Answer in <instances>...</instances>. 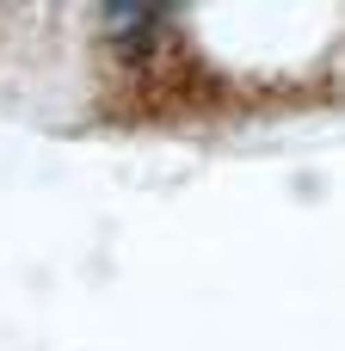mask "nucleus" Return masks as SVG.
<instances>
[{"label": "nucleus", "mask_w": 345, "mask_h": 351, "mask_svg": "<svg viewBox=\"0 0 345 351\" xmlns=\"http://www.w3.org/2000/svg\"><path fill=\"white\" fill-rule=\"evenodd\" d=\"M136 6H142V0H111V19H117V25H123V19H130V12H136Z\"/></svg>", "instance_id": "f257e3e1"}]
</instances>
